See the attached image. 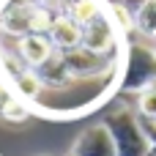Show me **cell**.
I'll list each match as a JSON object with an SVG mask.
<instances>
[{"label":"cell","mask_w":156,"mask_h":156,"mask_svg":"<svg viewBox=\"0 0 156 156\" xmlns=\"http://www.w3.org/2000/svg\"><path fill=\"white\" fill-rule=\"evenodd\" d=\"M110 3H129V0H110Z\"/></svg>","instance_id":"11"},{"label":"cell","mask_w":156,"mask_h":156,"mask_svg":"<svg viewBox=\"0 0 156 156\" xmlns=\"http://www.w3.org/2000/svg\"><path fill=\"white\" fill-rule=\"evenodd\" d=\"M101 123L110 129L118 156H148V134L134 107L118 104L104 115Z\"/></svg>","instance_id":"2"},{"label":"cell","mask_w":156,"mask_h":156,"mask_svg":"<svg viewBox=\"0 0 156 156\" xmlns=\"http://www.w3.org/2000/svg\"><path fill=\"white\" fill-rule=\"evenodd\" d=\"M134 30L145 38H156V0H137L132 5Z\"/></svg>","instance_id":"8"},{"label":"cell","mask_w":156,"mask_h":156,"mask_svg":"<svg viewBox=\"0 0 156 156\" xmlns=\"http://www.w3.org/2000/svg\"><path fill=\"white\" fill-rule=\"evenodd\" d=\"M66 156H71V154H66Z\"/></svg>","instance_id":"12"},{"label":"cell","mask_w":156,"mask_h":156,"mask_svg":"<svg viewBox=\"0 0 156 156\" xmlns=\"http://www.w3.org/2000/svg\"><path fill=\"white\" fill-rule=\"evenodd\" d=\"M134 110H137L140 118L156 123V85H151L148 90H143V93L134 96Z\"/></svg>","instance_id":"9"},{"label":"cell","mask_w":156,"mask_h":156,"mask_svg":"<svg viewBox=\"0 0 156 156\" xmlns=\"http://www.w3.org/2000/svg\"><path fill=\"white\" fill-rule=\"evenodd\" d=\"M3 47H8L27 69H33V71H38L44 63H49L55 55H58V49H55V44L47 38V36H36V33H27V36H19V38H11V41H0Z\"/></svg>","instance_id":"3"},{"label":"cell","mask_w":156,"mask_h":156,"mask_svg":"<svg viewBox=\"0 0 156 156\" xmlns=\"http://www.w3.org/2000/svg\"><path fill=\"white\" fill-rule=\"evenodd\" d=\"M30 115H33L30 107L11 90L8 82L0 80V121H5V123H25Z\"/></svg>","instance_id":"6"},{"label":"cell","mask_w":156,"mask_h":156,"mask_svg":"<svg viewBox=\"0 0 156 156\" xmlns=\"http://www.w3.org/2000/svg\"><path fill=\"white\" fill-rule=\"evenodd\" d=\"M140 121H143V129L148 134V156H156V123L145 121V118H140Z\"/></svg>","instance_id":"10"},{"label":"cell","mask_w":156,"mask_h":156,"mask_svg":"<svg viewBox=\"0 0 156 156\" xmlns=\"http://www.w3.org/2000/svg\"><path fill=\"white\" fill-rule=\"evenodd\" d=\"M69 154L71 156H118V151H115L110 129L104 123H93L77 134Z\"/></svg>","instance_id":"4"},{"label":"cell","mask_w":156,"mask_h":156,"mask_svg":"<svg viewBox=\"0 0 156 156\" xmlns=\"http://www.w3.org/2000/svg\"><path fill=\"white\" fill-rule=\"evenodd\" d=\"M156 85V49L143 41H126L121 77H118V93L137 96Z\"/></svg>","instance_id":"1"},{"label":"cell","mask_w":156,"mask_h":156,"mask_svg":"<svg viewBox=\"0 0 156 156\" xmlns=\"http://www.w3.org/2000/svg\"><path fill=\"white\" fill-rule=\"evenodd\" d=\"M47 38L55 44V49H58V52L77 49V47H82V25H77V22L66 14V8H63V11L55 16V22H52V27H49Z\"/></svg>","instance_id":"5"},{"label":"cell","mask_w":156,"mask_h":156,"mask_svg":"<svg viewBox=\"0 0 156 156\" xmlns=\"http://www.w3.org/2000/svg\"><path fill=\"white\" fill-rule=\"evenodd\" d=\"M8 85H11V90H14L30 110H33V104L44 96V85H41V80H38V74H36L33 69H25V71H22L19 77H14Z\"/></svg>","instance_id":"7"}]
</instances>
